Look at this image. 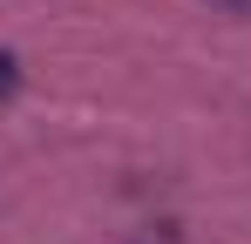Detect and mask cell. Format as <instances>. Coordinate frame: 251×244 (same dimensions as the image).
Returning <instances> with one entry per match:
<instances>
[{
    "instance_id": "6da1fadb",
    "label": "cell",
    "mask_w": 251,
    "mask_h": 244,
    "mask_svg": "<svg viewBox=\"0 0 251 244\" xmlns=\"http://www.w3.org/2000/svg\"><path fill=\"white\" fill-rule=\"evenodd\" d=\"M14 88H21V61H14V54H7V48H0V102H7V95H14Z\"/></svg>"
}]
</instances>
